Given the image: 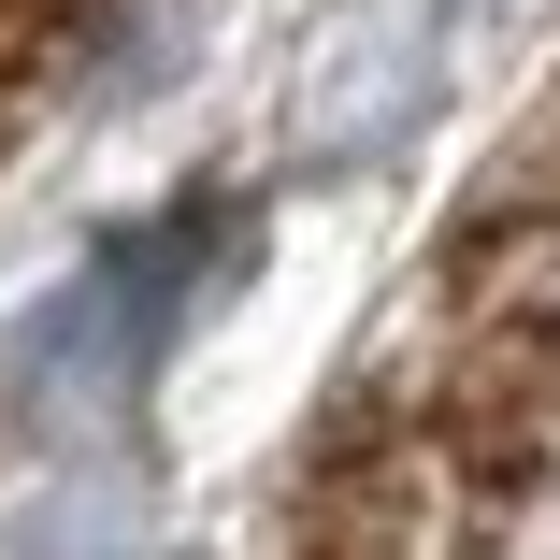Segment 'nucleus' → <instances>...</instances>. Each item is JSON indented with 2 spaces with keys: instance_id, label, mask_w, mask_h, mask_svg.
Listing matches in <instances>:
<instances>
[{
  "instance_id": "obj_1",
  "label": "nucleus",
  "mask_w": 560,
  "mask_h": 560,
  "mask_svg": "<svg viewBox=\"0 0 560 560\" xmlns=\"http://www.w3.org/2000/svg\"><path fill=\"white\" fill-rule=\"evenodd\" d=\"M201 215H159V231H130V245H101L44 316H30V346H15V402L44 417V431H72V417H116L130 402V374L159 360V330L187 316V288H201Z\"/></svg>"
},
{
  "instance_id": "obj_2",
  "label": "nucleus",
  "mask_w": 560,
  "mask_h": 560,
  "mask_svg": "<svg viewBox=\"0 0 560 560\" xmlns=\"http://www.w3.org/2000/svg\"><path fill=\"white\" fill-rule=\"evenodd\" d=\"M445 86V0H330L302 72H288V144L302 159H388Z\"/></svg>"
},
{
  "instance_id": "obj_3",
  "label": "nucleus",
  "mask_w": 560,
  "mask_h": 560,
  "mask_svg": "<svg viewBox=\"0 0 560 560\" xmlns=\"http://www.w3.org/2000/svg\"><path fill=\"white\" fill-rule=\"evenodd\" d=\"M316 560H460V460L445 431H360L316 475Z\"/></svg>"
},
{
  "instance_id": "obj_4",
  "label": "nucleus",
  "mask_w": 560,
  "mask_h": 560,
  "mask_svg": "<svg viewBox=\"0 0 560 560\" xmlns=\"http://www.w3.org/2000/svg\"><path fill=\"white\" fill-rule=\"evenodd\" d=\"M489 330H503L517 374H560V245H532V259L489 273Z\"/></svg>"
},
{
  "instance_id": "obj_5",
  "label": "nucleus",
  "mask_w": 560,
  "mask_h": 560,
  "mask_svg": "<svg viewBox=\"0 0 560 560\" xmlns=\"http://www.w3.org/2000/svg\"><path fill=\"white\" fill-rule=\"evenodd\" d=\"M30 560H144V532L116 517V489H72V503L30 532Z\"/></svg>"
}]
</instances>
